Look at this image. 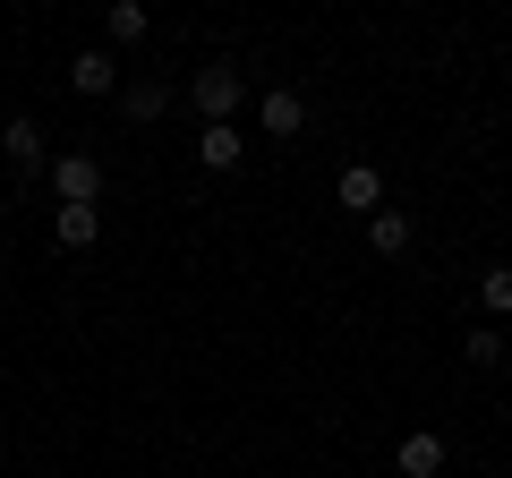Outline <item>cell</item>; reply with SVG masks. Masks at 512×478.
Returning <instances> with one entry per match:
<instances>
[{
    "label": "cell",
    "mask_w": 512,
    "mask_h": 478,
    "mask_svg": "<svg viewBox=\"0 0 512 478\" xmlns=\"http://www.w3.org/2000/svg\"><path fill=\"white\" fill-rule=\"evenodd\" d=\"M239 103H248V77H239L231 60H205V69L188 77V111H197L205 129H222V120H231Z\"/></svg>",
    "instance_id": "obj_1"
},
{
    "label": "cell",
    "mask_w": 512,
    "mask_h": 478,
    "mask_svg": "<svg viewBox=\"0 0 512 478\" xmlns=\"http://www.w3.org/2000/svg\"><path fill=\"white\" fill-rule=\"evenodd\" d=\"M43 180H52V197H60V205H94V197H103V163H94L86 146L52 154V171H43Z\"/></svg>",
    "instance_id": "obj_2"
},
{
    "label": "cell",
    "mask_w": 512,
    "mask_h": 478,
    "mask_svg": "<svg viewBox=\"0 0 512 478\" xmlns=\"http://www.w3.org/2000/svg\"><path fill=\"white\" fill-rule=\"evenodd\" d=\"M256 129H265V137H299V129H308V94H299V86H265V94H256Z\"/></svg>",
    "instance_id": "obj_3"
},
{
    "label": "cell",
    "mask_w": 512,
    "mask_h": 478,
    "mask_svg": "<svg viewBox=\"0 0 512 478\" xmlns=\"http://www.w3.org/2000/svg\"><path fill=\"white\" fill-rule=\"evenodd\" d=\"M333 197H342L350 214H367V222H376V214H384V171H376V163H350L342 180H333Z\"/></svg>",
    "instance_id": "obj_4"
},
{
    "label": "cell",
    "mask_w": 512,
    "mask_h": 478,
    "mask_svg": "<svg viewBox=\"0 0 512 478\" xmlns=\"http://www.w3.org/2000/svg\"><path fill=\"white\" fill-rule=\"evenodd\" d=\"M0 154H9L18 171H52V154H43V120H26V111H18V120L0 129Z\"/></svg>",
    "instance_id": "obj_5"
},
{
    "label": "cell",
    "mask_w": 512,
    "mask_h": 478,
    "mask_svg": "<svg viewBox=\"0 0 512 478\" xmlns=\"http://www.w3.org/2000/svg\"><path fill=\"white\" fill-rule=\"evenodd\" d=\"M393 470H402V478H436L444 470V436H436V427L402 436V444H393Z\"/></svg>",
    "instance_id": "obj_6"
},
{
    "label": "cell",
    "mask_w": 512,
    "mask_h": 478,
    "mask_svg": "<svg viewBox=\"0 0 512 478\" xmlns=\"http://www.w3.org/2000/svg\"><path fill=\"white\" fill-rule=\"evenodd\" d=\"M239 154H248V129H239V120L197 129V163H205V171H239Z\"/></svg>",
    "instance_id": "obj_7"
},
{
    "label": "cell",
    "mask_w": 512,
    "mask_h": 478,
    "mask_svg": "<svg viewBox=\"0 0 512 478\" xmlns=\"http://www.w3.org/2000/svg\"><path fill=\"white\" fill-rule=\"evenodd\" d=\"M52 239L60 248H94V239H103V214H94V205H52Z\"/></svg>",
    "instance_id": "obj_8"
},
{
    "label": "cell",
    "mask_w": 512,
    "mask_h": 478,
    "mask_svg": "<svg viewBox=\"0 0 512 478\" xmlns=\"http://www.w3.org/2000/svg\"><path fill=\"white\" fill-rule=\"evenodd\" d=\"M69 86L77 94H120V60H111V52H77L69 60Z\"/></svg>",
    "instance_id": "obj_9"
},
{
    "label": "cell",
    "mask_w": 512,
    "mask_h": 478,
    "mask_svg": "<svg viewBox=\"0 0 512 478\" xmlns=\"http://www.w3.org/2000/svg\"><path fill=\"white\" fill-rule=\"evenodd\" d=\"M146 35H154V18L137 9V0H111V9H103V43H120V52H128V43H146Z\"/></svg>",
    "instance_id": "obj_10"
},
{
    "label": "cell",
    "mask_w": 512,
    "mask_h": 478,
    "mask_svg": "<svg viewBox=\"0 0 512 478\" xmlns=\"http://www.w3.org/2000/svg\"><path fill=\"white\" fill-rule=\"evenodd\" d=\"M367 239H376V257H402V248H410V214H402V205H384V214L367 222Z\"/></svg>",
    "instance_id": "obj_11"
},
{
    "label": "cell",
    "mask_w": 512,
    "mask_h": 478,
    "mask_svg": "<svg viewBox=\"0 0 512 478\" xmlns=\"http://www.w3.org/2000/svg\"><path fill=\"white\" fill-rule=\"evenodd\" d=\"M163 103H171L163 77H137V86H128V120H163Z\"/></svg>",
    "instance_id": "obj_12"
},
{
    "label": "cell",
    "mask_w": 512,
    "mask_h": 478,
    "mask_svg": "<svg viewBox=\"0 0 512 478\" xmlns=\"http://www.w3.org/2000/svg\"><path fill=\"white\" fill-rule=\"evenodd\" d=\"M461 359H470V368H495V359H504V333H495V325H470V333H461Z\"/></svg>",
    "instance_id": "obj_13"
},
{
    "label": "cell",
    "mask_w": 512,
    "mask_h": 478,
    "mask_svg": "<svg viewBox=\"0 0 512 478\" xmlns=\"http://www.w3.org/2000/svg\"><path fill=\"white\" fill-rule=\"evenodd\" d=\"M478 299H487L495 316H512V265H487V274H478Z\"/></svg>",
    "instance_id": "obj_14"
}]
</instances>
